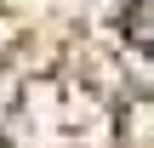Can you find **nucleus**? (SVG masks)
Returning a JSON list of instances; mask_svg holds the SVG:
<instances>
[{
  "mask_svg": "<svg viewBox=\"0 0 154 148\" xmlns=\"http://www.w3.org/2000/svg\"><path fill=\"white\" fill-rule=\"evenodd\" d=\"M120 23H126V40L137 51H154V0H131Z\"/></svg>",
  "mask_w": 154,
  "mask_h": 148,
  "instance_id": "1",
  "label": "nucleus"
}]
</instances>
